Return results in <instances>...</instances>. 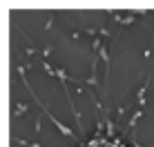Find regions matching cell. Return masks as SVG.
Wrapping results in <instances>:
<instances>
[{
  "instance_id": "obj_7",
  "label": "cell",
  "mask_w": 154,
  "mask_h": 147,
  "mask_svg": "<svg viewBox=\"0 0 154 147\" xmlns=\"http://www.w3.org/2000/svg\"><path fill=\"white\" fill-rule=\"evenodd\" d=\"M42 132V127H40V116L38 118H36V134H40Z\"/></svg>"
},
{
  "instance_id": "obj_3",
  "label": "cell",
  "mask_w": 154,
  "mask_h": 147,
  "mask_svg": "<svg viewBox=\"0 0 154 147\" xmlns=\"http://www.w3.org/2000/svg\"><path fill=\"white\" fill-rule=\"evenodd\" d=\"M143 114H145L143 109H136V112L132 114V118H130V125H127V127H130V129H134V127H136V123H139V120L143 118Z\"/></svg>"
},
{
  "instance_id": "obj_5",
  "label": "cell",
  "mask_w": 154,
  "mask_h": 147,
  "mask_svg": "<svg viewBox=\"0 0 154 147\" xmlns=\"http://www.w3.org/2000/svg\"><path fill=\"white\" fill-rule=\"evenodd\" d=\"M134 20H136V16L132 14V16H127V18H123V22H121V25H123V27H125V25H132V22H134Z\"/></svg>"
},
{
  "instance_id": "obj_4",
  "label": "cell",
  "mask_w": 154,
  "mask_h": 147,
  "mask_svg": "<svg viewBox=\"0 0 154 147\" xmlns=\"http://www.w3.org/2000/svg\"><path fill=\"white\" fill-rule=\"evenodd\" d=\"M25 54H27V58H34L36 54H38V49H34L31 45H27V49H25Z\"/></svg>"
},
{
  "instance_id": "obj_1",
  "label": "cell",
  "mask_w": 154,
  "mask_h": 147,
  "mask_svg": "<svg viewBox=\"0 0 154 147\" xmlns=\"http://www.w3.org/2000/svg\"><path fill=\"white\" fill-rule=\"evenodd\" d=\"M36 105H40L42 114H45V116H47V118L51 120V125H54V127H56V129H58V132H60L63 136H65V138H72V140H76V134H74V132H72L69 127H67L65 123H60V120H58V118L54 116V114H49V112H47V109H45V105H42V103L38 100V98H36Z\"/></svg>"
},
{
  "instance_id": "obj_2",
  "label": "cell",
  "mask_w": 154,
  "mask_h": 147,
  "mask_svg": "<svg viewBox=\"0 0 154 147\" xmlns=\"http://www.w3.org/2000/svg\"><path fill=\"white\" fill-rule=\"evenodd\" d=\"M27 114V105L25 103H16L14 105V118H23Z\"/></svg>"
},
{
  "instance_id": "obj_6",
  "label": "cell",
  "mask_w": 154,
  "mask_h": 147,
  "mask_svg": "<svg viewBox=\"0 0 154 147\" xmlns=\"http://www.w3.org/2000/svg\"><path fill=\"white\" fill-rule=\"evenodd\" d=\"M98 36H109V29L107 27H100L98 29Z\"/></svg>"
}]
</instances>
